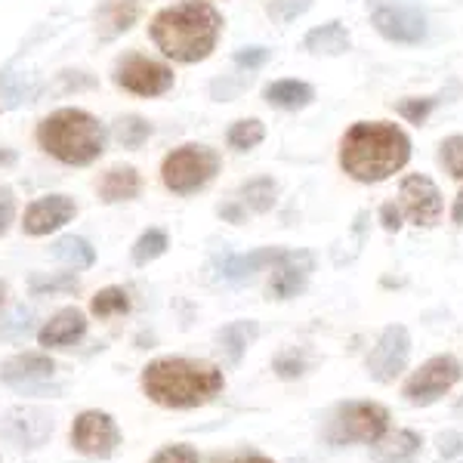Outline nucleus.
I'll list each match as a JSON object with an SVG mask.
<instances>
[{"mask_svg": "<svg viewBox=\"0 0 463 463\" xmlns=\"http://www.w3.org/2000/svg\"><path fill=\"white\" fill-rule=\"evenodd\" d=\"M411 158V139L395 124L362 121L346 130L340 143V167L355 183H383Z\"/></svg>", "mask_w": 463, "mask_h": 463, "instance_id": "1", "label": "nucleus"}, {"mask_svg": "<svg viewBox=\"0 0 463 463\" xmlns=\"http://www.w3.org/2000/svg\"><path fill=\"white\" fill-rule=\"evenodd\" d=\"M222 32V16L204 0L167 6L152 19V41L174 62H201L213 53Z\"/></svg>", "mask_w": 463, "mask_h": 463, "instance_id": "2", "label": "nucleus"}, {"mask_svg": "<svg viewBox=\"0 0 463 463\" xmlns=\"http://www.w3.org/2000/svg\"><path fill=\"white\" fill-rule=\"evenodd\" d=\"M226 377L211 362L155 358L143 371V390L161 408H198L222 392Z\"/></svg>", "mask_w": 463, "mask_h": 463, "instance_id": "3", "label": "nucleus"}, {"mask_svg": "<svg viewBox=\"0 0 463 463\" xmlns=\"http://www.w3.org/2000/svg\"><path fill=\"white\" fill-rule=\"evenodd\" d=\"M37 143L56 161L84 167V164H93L106 152V127L90 111L59 109L37 124Z\"/></svg>", "mask_w": 463, "mask_h": 463, "instance_id": "4", "label": "nucleus"}, {"mask_svg": "<svg viewBox=\"0 0 463 463\" xmlns=\"http://www.w3.org/2000/svg\"><path fill=\"white\" fill-rule=\"evenodd\" d=\"M220 174V158L207 146H183L164 158L161 179L174 195H192Z\"/></svg>", "mask_w": 463, "mask_h": 463, "instance_id": "5", "label": "nucleus"}, {"mask_svg": "<svg viewBox=\"0 0 463 463\" xmlns=\"http://www.w3.org/2000/svg\"><path fill=\"white\" fill-rule=\"evenodd\" d=\"M386 430H390V411L383 405H377V402H349L331 420L327 439L334 445H349V442L374 445L377 439L386 436Z\"/></svg>", "mask_w": 463, "mask_h": 463, "instance_id": "6", "label": "nucleus"}, {"mask_svg": "<svg viewBox=\"0 0 463 463\" xmlns=\"http://www.w3.org/2000/svg\"><path fill=\"white\" fill-rule=\"evenodd\" d=\"M460 377H463V368L458 358L436 355V358H430V362H423L420 371H414V374L405 380L402 395H405V402H411V405L427 408L432 402L442 399L451 386H458Z\"/></svg>", "mask_w": 463, "mask_h": 463, "instance_id": "7", "label": "nucleus"}, {"mask_svg": "<svg viewBox=\"0 0 463 463\" xmlns=\"http://www.w3.org/2000/svg\"><path fill=\"white\" fill-rule=\"evenodd\" d=\"M115 84L137 96H164L174 87V71L146 56H124L115 65Z\"/></svg>", "mask_w": 463, "mask_h": 463, "instance_id": "8", "label": "nucleus"}, {"mask_svg": "<svg viewBox=\"0 0 463 463\" xmlns=\"http://www.w3.org/2000/svg\"><path fill=\"white\" fill-rule=\"evenodd\" d=\"M71 445L87 458H111L121 445V432L106 411H84L71 427Z\"/></svg>", "mask_w": 463, "mask_h": 463, "instance_id": "9", "label": "nucleus"}, {"mask_svg": "<svg viewBox=\"0 0 463 463\" xmlns=\"http://www.w3.org/2000/svg\"><path fill=\"white\" fill-rule=\"evenodd\" d=\"M411 358V334L405 325H390L380 334L377 346L368 355V374L377 383H392L408 368Z\"/></svg>", "mask_w": 463, "mask_h": 463, "instance_id": "10", "label": "nucleus"}, {"mask_svg": "<svg viewBox=\"0 0 463 463\" xmlns=\"http://www.w3.org/2000/svg\"><path fill=\"white\" fill-rule=\"evenodd\" d=\"M402 211L408 213V220L414 226H436L442 216V192L423 174H411L402 179Z\"/></svg>", "mask_w": 463, "mask_h": 463, "instance_id": "11", "label": "nucleus"}, {"mask_svg": "<svg viewBox=\"0 0 463 463\" xmlns=\"http://www.w3.org/2000/svg\"><path fill=\"white\" fill-rule=\"evenodd\" d=\"M371 22L392 43H417L427 37V16L420 10H411V6H380Z\"/></svg>", "mask_w": 463, "mask_h": 463, "instance_id": "12", "label": "nucleus"}, {"mask_svg": "<svg viewBox=\"0 0 463 463\" xmlns=\"http://www.w3.org/2000/svg\"><path fill=\"white\" fill-rule=\"evenodd\" d=\"M4 436L19 448H41L53 436V417L41 408H13L4 417Z\"/></svg>", "mask_w": 463, "mask_h": 463, "instance_id": "13", "label": "nucleus"}, {"mask_svg": "<svg viewBox=\"0 0 463 463\" xmlns=\"http://www.w3.org/2000/svg\"><path fill=\"white\" fill-rule=\"evenodd\" d=\"M74 213H78V207H74V201L69 195L37 198L25 211V216H22V229H25V235L41 238V235H50V232L62 229Z\"/></svg>", "mask_w": 463, "mask_h": 463, "instance_id": "14", "label": "nucleus"}, {"mask_svg": "<svg viewBox=\"0 0 463 463\" xmlns=\"http://www.w3.org/2000/svg\"><path fill=\"white\" fill-rule=\"evenodd\" d=\"M312 272V257L306 250H288L285 257L275 263V275H272V285H269V294L275 300H290L306 288V279Z\"/></svg>", "mask_w": 463, "mask_h": 463, "instance_id": "15", "label": "nucleus"}, {"mask_svg": "<svg viewBox=\"0 0 463 463\" xmlns=\"http://www.w3.org/2000/svg\"><path fill=\"white\" fill-rule=\"evenodd\" d=\"M56 371V362L50 355H41V353H22V355H13L0 364V380L10 386H25L32 390L34 383H43L50 380Z\"/></svg>", "mask_w": 463, "mask_h": 463, "instance_id": "16", "label": "nucleus"}, {"mask_svg": "<svg viewBox=\"0 0 463 463\" xmlns=\"http://www.w3.org/2000/svg\"><path fill=\"white\" fill-rule=\"evenodd\" d=\"M87 331V318L80 309H74V306H69V309L56 312L53 318L47 321V325L37 331V343L47 349H56V346H71L74 340H80Z\"/></svg>", "mask_w": 463, "mask_h": 463, "instance_id": "17", "label": "nucleus"}, {"mask_svg": "<svg viewBox=\"0 0 463 463\" xmlns=\"http://www.w3.org/2000/svg\"><path fill=\"white\" fill-rule=\"evenodd\" d=\"M139 16V0H102L96 10V32L102 37H118L130 32Z\"/></svg>", "mask_w": 463, "mask_h": 463, "instance_id": "18", "label": "nucleus"}, {"mask_svg": "<svg viewBox=\"0 0 463 463\" xmlns=\"http://www.w3.org/2000/svg\"><path fill=\"white\" fill-rule=\"evenodd\" d=\"M377 442H380L374 448L377 463H408L411 458H417V451L423 448L420 432H414V430H399V432H392V436L377 439Z\"/></svg>", "mask_w": 463, "mask_h": 463, "instance_id": "19", "label": "nucleus"}, {"mask_svg": "<svg viewBox=\"0 0 463 463\" xmlns=\"http://www.w3.org/2000/svg\"><path fill=\"white\" fill-rule=\"evenodd\" d=\"M285 253L288 250H281V248H263V250L244 253V257H229L226 263H222V279L244 281V279H250V275L263 272L266 266H275Z\"/></svg>", "mask_w": 463, "mask_h": 463, "instance_id": "20", "label": "nucleus"}, {"mask_svg": "<svg viewBox=\"0 0 463 463\" xmlns=\"http://www.w3.org/2000/svg\"><path fill=\"white\" fill-rule=\"evenodd\" d=\"M260 334V325L253 318H241V321H232V325L222 327L220 334H216V343H220L222 355L229 358L232 364L241 362V355L250 349V343L257 340Z\"/></svg>", "mask_w": 463, "mask_h": 463, "instance_id": "21", "label": "nucleus"}, {"mask_svg": "<svg viewBox=\"0 0 463 463\" xmlns=\"http://www.w3.org/2000/svg\"><path fill=\"white\" fill-rule=\"evenodd\" d=\"M139 189H143V179H139L137 167H111L99 183V195L102 201H109V204L137 198Z\"/></svg>", "mask_w": 463, "mask_h": 463, "instance_id": "22", "label": "nucleus"}, {"mask_svg": "<svg viewBox=\"0 0 463 463\" xmlns=\"http://www.w3.org/2000/svg\"><path fill=\"white\" fill-rule=\"evenodd\" d=\"M266 102L275 109H285V111H297V109H306L316 96L306 80H275V84L266 87Z\"/></svg>", "mask_w": 463, "mask_h": 463, "instance_id": "23", "label": "nucleus"}, {"mask_svg": "<svg viewBox=\"0 0 463 463\" xmlns=\"http://www.w3.org/2000/svg\"><path fill=\"white\" fill-rule=\"evenodd\" d=\"M303 43L316 56H343L349 50V32L340 22H327L321 28H312Z\"/></svg>", "mask_w": 463, "mask_h": 463, "instance_id": "24", "label": "nucleus"}, {"mask_svg": "<svg viewBox=\"0 0 463 463\" xmlns=\"http://www.w3.org/2000/svg\"><path fill=\"white\" fill-rule=\"evenodd\" d=\"M275 195H279V185H275V179H269V176L250 179V183H244L241 189H238V198H241V204L248 207V211H253V213L272 211Z\"/></svg>", "mask_w": 463, "mask_h": 463, "instance_id": "25", "label": "nucleus"}, {"mask_svg": "<svg viewBox=\"0 0 463 463\" xmlns=\"http://www.w3.org/2000/svg\"><path fill=\"white\" fill-rule=\"evenodd\" d=\"M53 257L74 266V269H87V266H93L96 250L90 248V241H84V238L69 235V238H59V241L53 244Z\"/></svg>", "mask_w": 463, "mask_h": 463, "instance_id": "26", "label": "nucleus"}, {"mask_svg": "<svg viewBox=\"0 0 463 463\" xmlns=\"http://www.w3.org/2000/svg\"><path fill=\"white\" fill-rule=\"evenodd\" d=\"M90 312L96 318H111V316H124L130 312V294L124 288H106L90 300Z\"/></svg>", "mask_w": 463, "mask_h": 463, "instance_id": "27", "label": "nucleus"}, {"mask_svg": "<svg viewBox=\"0 0 463 463\" xmlns=\"http://www.w3.org/2000/svg\"><path fill=\"white\" fill-rule=\"evenodd\" d=\"M148 137H152V124H148L146 118L127 115V118H118V121H115V139H118V146L139 148Z\"/></svg>", "mask_w": 463, "mask_h": 463, "instance_id": "28", "label": "nucleus"}, {"mask_svg": "<svg viewBox=\"0 0 463 463\" xmlns=\"http://www.w3.org/2000/svg\"><path fill=\"white\" fill-rule=\"evenodd\" d=\"M266 137V127L263 121H257V118H248V121H235L229 127V146L235 148V152H250V148H257L263 143Z\"/></svg>", "mask_w": 463, "mask_h": 463, "instance_id": "29", "label": "nucleus"}, {"mask_svg": "<svg viewBox=\"0 0 463 463\" xmlns=\"http://www.w3.org/2000/svg\"><path fill=\"white\" fill-rule=\"evenodd\" d=\"M167 250V235L161 229H148L146 235H139V241L133 244V263L146 266L152 260H158L161 253Z\"/></svg>", "mask_w": 463, "mask_h": 463, "instance_id": "30", "label": "nucleus"}, {"mask_svg": "<svg viewBox=\"0 0 463 463\" xmlns=\"http://www.w3.org/2000/svg\"><path fill=\"white\" fill-rule=\"evenodd\" d=\"M78 275L74 272H65V275H56V279H41L34 275L32 279V294H69V290L78 288Z\"/></svg>", "mask_w": 463, "mask_h": 463, "instance_id": "31", "label": "nucleus"}, {"mask_svg": "<svg viewBox=\"0 0 463 463\" xmlns=\"http://www.w3.org/2000/svg\"><path fill=\"white\" fill-rule=\"evenodd\" d=\"M442 164L454 179H463V137H448L442 143Z\"/></svg>", "mask_w": 463, "mask_h": 463, "instance_id": "32", "label": "nucleus"}, {"mask_svg": "<svg viewBox=\"0 0 463 463\" xmlns=\"http://www.w3.org/2000/svg\"><path fill=\"white\" fill-rule=\"evenodd\" d=\"M395 109H399V115L405 118V121L420 127L430 118V111L436 109V99H402Z\"/></svg>", "mask_w": 463, "mask_h": 463, "instance_id": "33", "label": "nucleus"}, {"mask_svg": "<svg viewBox=\"0 0 463 463\" xmlns=\"http://www.w3.org/2000/svg\"><path fill=\"white\" fill-rule=\"evenodd\" d=\"M306 10H309V0H272V4H269V16L279 22H290V19L303 16Z\"/></svg>", "mask_w": 463, "mask_h": 463, "instance_id": "34", "label": "nucleus"}, {"mask_svg": "<svg viewBox=\"0 0 463 463\" xmlns=\"http://www.w3.org/2000/svg\"><path fill=\"white\" fill-rule=\"evenodd\" d=\"M148 463H198V451L189 445H170L155 454Z\"/></svg>", "mask_w": 463, "mask_h": 463, "instance_id": "35", "label": "nucleus"}, {"mask_svg": "<svg viewBox=\"0 0 463 463\" xmlns=\"http://www.w3.org/2000/svg\"><path fill=\"white\" fill-rule=\"evenodd\" d=\"M269 56H272V50H266V47H244L235 53V62L241 65V69H260V65L269 62Z\"/></svg>", "mask_w": 463, "mask_h": 463, "instance_id": "36", "label": "nucleus"}, {"mask_svg": "<svg viewBox=\"0 0 463 463\" xmlns=\"http://www.w3.org/2000/svg\"><path fill=\"white\" fill-rule=\"evenodd\" d=\"M439 454H442L445 460L460 458L463 454V432H442V436H439Z\"/></svg>", "mask_w": 463, "mask_h": 463, "instance_id": "37", "label": "nucleus"}, {"mask_svg": "<svg viewBox=\"0 0 463 463\" xmlns=\"http://www.w3.org/2000/svg\"><path fill=\"white\" fill-rule=\"evenodd\" d=\"M13 213H16V198H13L10 189H0V235L10 229Z\"/></svg>", "mask_w": 463, "mask_h": 463, "instance_id": "38", "label": "nucleus"}, {"mask_svg": "<svg viewBox=\"0 0 463 463\" xmlns=\"http://www.w3.org/2000/svg\"><path fill=\"white\" fill-rule=\"evenodd\" d=\"M380 222H383L386 232H399L402 229V207L383 204V207H380Z\"/></svg>", "mask_w": 463, "mask_h": 463, "instance_id": "39", "label": "nucleus"}, {"mask_svg": "<svg viewBox=\"0 0 463 463\" xmlns=\"http://www.w3.org/2000/svg\"><path fill=\"white\" fill-rule=\"evenodd\" d=\"M275 371H279L281 377H300L303 374V362H285V358H281V362H275Z\"/></svg>", "mask_w": 463, "mask_h": 463, "instance_id": "40", "label": "nucleus"}, {"mask_svg": "<svg viewBox=\"0 0 463 463\" xmlns=\"http://www.w3.org/2000/svg\"><path fill=\"white\" fill-rule=\"evenodd\" d=\"M451 216H454V222H460L463 226V192L458 198H454V211H451Z\"/></svg>", "mask_w": 463, "mask_h": 463, "instance_id": "41", "label": "nucleus"}, {"mask_svg": "<svg viewBox=\"0 0 463 463\" xmlns=\"http://www.w3.org/2000/svg\"><path fill=\"white\" fill-rule=\"evenodd\" d=\"M229 463H275V460L263 458V454H250V458H238V460H229Z\"/></svg>", "mask_w": 463, "mask_h": 463, "instance_id": "42", "label": "nucleus"}, {"mask_svg": "<svg viewBox=\"0 0 463 463\" xmlns=\"http://www.w3.org/2000/svg\"><path fill=\"white\" fill-rule=\"evenodd\" d=\"M4 297H6V285L0 281V306H4Z\"/></svg>", "mask_w": 463, "mask_h": 463, "instance_id": "43", "label": "nucleus"}]
</instances>
